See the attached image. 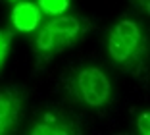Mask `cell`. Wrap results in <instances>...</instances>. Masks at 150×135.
I'll list each match as a JSON object with an SVG mask.
<instances>
[{"mask_svg": "<svg viewBox=\"0 0 150 135\" xmlns=\"http://www.w3.org/2000/svg\"><path fill=\"white\" fill-rule=\"evenodd\" d=\"M88 21L75 16H54L42 25L35 39L37 68L50 62V58L75 46L88 33Z\"/></svg>", "mask_w": 150, "mask_h": 135, "instance_id": "1", "label": "cell"}, {"mask_svg": "<svg viewBox=\"0 0 150 135\" xmlns=\"http://www.w3.org/2000/svg\"><path fill=\"white\" fill-rule=\"evenodd\" d=\"M66 91L73 100L88 108H100L112 96V83L96 66H83L67 74Z\"/></svg>", "mask_w": 150, "mask_h": 135, "instance_id": "2", "label": "cell"}, {"mask_svg": "<svg viewBox=\"0 0 150 135\" xmlns=\"http://www.w3.org/2000/svg\"><path fill=\"white\" fill-rule=\"evenodd\" d=\"M144 52V37L135 19H121L110 29L108 54L114 64L121 68H133L137 64H142Z\"/></svg>", "mask_w": 150, "mask_h": 135, "instance_id": "3", "label": "cell"}, {"mask_svg": "<svg viewBox=\"0 0 150 135\" xmlns=\"http://www.w3.org/2000/svg\"><path fill=\"white\" fill-rule=\"evenodd\" d=\"M23 110H25V93L21 89L12 87L0 91V135L16 131Z\"/></svg>", "mask_w": 150, "mask_h": 135, "instance_id": "4", "label": "cell"}, {"mask_svg": "<svg viewBox=\"0 0 150 135\" xmlns=\"http://www.w3.org/2000/svg\"><path fill=\"white\" fill-rule=\"evenodd\" d=\"M40 19H42V12L31 0H21L12 10V25L13 29L21 31V33L37 31L40 25Z\"/></svg>", "mask_w": 150, "mask_h": 135, "instance_id": "5", "label": "cell"}, {"mask_svg": "<svg viewBox=\"0 0 150 135\" xmlns=\"http://www.w3.org/2000/svg\"><path fill=\"white\" fill-rule=\"evenodd\" d=\"M79 129L71 127V124H67L66 120H60L58 114L46 112L42 114L40 122L35 127H31L29 133L31 135H67V133H77Z\"/></svg>", "mask_w": 150, "mask_h": 135, "instance_id": "6", "label": "cell"}, {"mask_svg": "<svg viewBox=\"0 0 150 135\" xmlns=\"http://www.w3.org/2000/svg\"><path fill=\"white\" fill-rule=\"evenodd\" d=\"M71 0H39V10L42 14H48V16H62L69 10Z\"/></svg>", "mask_w": 150, "mask_h": 135, "instance_id": "7", "label": "cell"}, {"mask_svg": "<svg viewBox=\"0 0 150 135\" xmlns=\"http://www.w3.org/2000/svg\"><path fill=\"white\" fill-rule=\"evenodd\" d=\"M13 39V31L10 29H0V68L4 64L6 56H8V50H10V43Z\"/></svg>", "mask_w": 150, "mask_h": 135, "instance_id": "8", "label": "cell"}, {"mask_svg": "<svg viewBox=\"0 0 150 135\" xmlns=\"http://www.w3.org/2000/svg\"><path fill=\"white\" fill-rule=\"evenodd\" d=\"M137 126H139V133L141 135H148L150 133V114L148 112H142L137 120Z\"/></svg>", "mask_w": 150, "mask_h": 135, "instance_id": "9", "label": "cell"}]
</instances>
